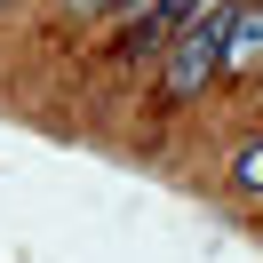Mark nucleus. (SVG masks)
<instances>
[{
  "label": "nucleus",
  "mask_w": 263,
  "mask_h": 263,
  "mask_svg": "<svg viewBox=\"0 0 263 263\" xmlns=\"http://www.w3.org/2000/svg\"><path fill=\"white\" fill-rule=\"evenodd\" d=\"M0 8H16V0H0Z\"/></svg>",
  "instance_id": "nucleus-6"
},
{
  "label": "nucleus",
  "mask_w": 263,
  "mask_h": 263,
  "mask_svg": "<svg viewBox=\"0 0 263 263\" xmlns=\"http://www.w3.org/2000/svg\"><path fill=\"white\" fill-rule=\"evenodd\" d=\"M231 8H239V0H199V16L167 40V72H160V96H167V104H199V96H208V80L223 72Z\"/></svg>",
  "instance_id": "nucleus-1"
},
{
  "label": "nucleus",
  "mask_w": 263,
  "mask_h": 263,
  "mask_svg": "<svg viewBox=\"0 0 263 263\" xmlns=\"http://www.w3.org/2000/svg\"><path fill=\"white\" fill-rule=\"evenodd\" d=\"M231 192H247V199H263V128L247 136L239 152H231Z\"/></svg>",
  "instance_id": "nucleus-4"
},
{
  "label": "nucleus",
  "mask_w": 263,
  "mask_h": 263,
  "mask_svg": "<svg viewBox=\"0 0 263 263\" xmlns=\"http://www.w3.org/2000/svg\"><path fill=\"white\" fill-rule=\"evenodd\" d=\"M223 72H231V80H255V72H263V0H239V8H231Z\"/></svg>",
  "instance_id": "nucleus-3"
},
{
  "label": "nucleus",
  "mask_w": 263,
  "mask_h": 263,
  "mask_svg": "<svg viewBox=\"0 0 263 263\" xmlns=\"http://www.w3.org/2000/svg\"><path fill=\"white\" fill-rule=\"evenodd\" d=\"M192 16H199V0H136V8H128V24H136V32H128V56H144V48H160V40H176Z\"/></svg>",
  "instance_id": "nucleus-2"
},
{
  "label": "nucleus",
  "mask_w": 263,
  "mask_h": 263,
  "mask_svg": "<svg viewBox=\"0 0 263 263\" xmlns=\"http://www.w3.org/2000/svg\"><path fill=\"white\" fill-rule=\"evenodd\" d=\"M72 8H80V16H128L136 0H72Z\"/></svg>",
  "instance_id": "nucleus-5"
}]
</instances>
